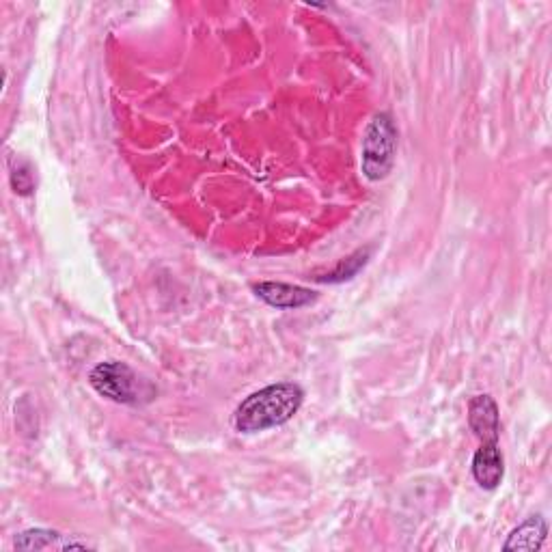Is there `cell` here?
<instances>
[{"label": "cell", "instance_id": "obj_1", "mask_svg": "<svg viewBox=\"0 0 552 552\" xmlns=\"http://www.w3.org/2000/svg\"><path fill=\"white\" fill-rule=\"evenodd\" d=\"M305 402V391L294 382H276L248 395L233 414L240 434H259L285 425Z\"/></svg>", "mask_w": 552, "mask_h": 552}, {"label": "cell", "instance_id": "obj_2", "mask_svg": "<svg viewBox=\"0 0 552 552\" xmlns=\"http://www.w3.org/2000/svg\"><path fill=\"white\" fill-rule=\"evenodd\" d=\"M95 393L123 406H141L156 397L154 386L121 361H106L89 374Z\"/></svg>", "mask_w": 552, "mask_h": 552}, {"label": "cell", "instance_id": "obj_3", "mask_svg": "<svg viewBox=\"0 0 552 552\" xmlns=\"http://www.w3.org/2000/svg\"><path fill=\"white\" fill-rule=\"evenodd\" d=\"M397 126L389 113H378L367 123L361 145V169L369 182L389 177L397 154Z\"/></svg>", "mask_w": 552, "mask_h": 552}, {"label": "cell", "instance_id": "obj_4", "mask_svg": "<svg viewBox=\"0 0 552 552\" xmlns=\"http://www.w3.org/2000/svg\"><path fill=\"white\" fill-rule=\"evenodd\" d=\"M253 292L259 300H264L266 305L274 309H302L309 307L317 300V294L313 289L300 287V285H289V283H255Z\"/></svg>", "mask_w": 552, "mask_h": 552}, {"label": "cell", "instance_id": "obj_5", "mask_svg": "<svg viewBox=\"0 0 552 552\" xmlns=\"http://www.w3.org/2000/svg\"><path fill=\"white\" fill-rule=\"evenodd\" d=\"M468 425L481 443H499L501 414L490 395H475L468 402Z\"/></svg>", "mask_w": 552, "mask_h": 552}, {"label": "cell", "instance_id": "obj_6", "mask_svg": "<svg viewBox=\"0 0 552 552\" xmlns=\"http://www.w3.org/2000/svg\"><path fill=\"white\" fill-rule=\"evenodd\" d=\"M505 475V462L499 443H481L473 458V477L483 490H496Z\"/></svg>", "mask_w": 552, "mask_h": 552}, {"label": "cell", "instance_id": "obj_7", "mask_svg": "<svg viewBox=\"0 0 552 552\" xmlns=\"http://www.w3.org/2000/svg\"><path fill=\"white\" fill-rule=\"evenodd\" d=\"M18 550H72V548H91L87 542L76 540V537L63 535L52 529H29L16 537L13 542Z\"/></svg>", "mask_w": 552, "mask_h": 552}, {"label": "cell", "instance_id": "obj_8", "mask_svg": "<svg viewBox=\"0 0 552 552\" xmlns=\"http://www.w3.org/2000/svg\"><path fill=\"white\" fill-rule=\"evenodd\" d=\"M548 535V522L542 516H531L529 520H524L520 527H516L512 533H509L505 550H540L542 544L546 542Z\"/></svg>", "mask_w": 552, "mask_h": 552}, {"label": "cell", "instance_id": "obj_9", "mask_svg": "<svg viewBox=\"0 0 552 552\" xmlns=\"http://www.w3.org/2000/svg\"><path fill=\"white\" fill-rule=\"evenodd\" d=\"M369 253H371V248H361V251H356L354 255L341 259L337 268L330 270L326 276H317V281L320 283H343V281L354 279L358 270H361L369 261Z\"/></svg>", "mask_w": 552, "mask_h": 552}, {"label": "cell", "instance_id": "obj_10", "mask_svg": "<svg viewBox=\"0 0 552 552\" xmlns=\"http://www.w3.org/2000/svg\"><path fill=\"white\" fill-rule=\"evenodd\" d=\"M11 188L20 197L31 195L35 188V177L29 162H16V167L11 169Z\"/></svg>", "mask_w": 552, "mask_h": 552}]
</instances>
